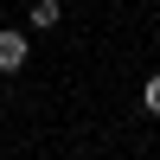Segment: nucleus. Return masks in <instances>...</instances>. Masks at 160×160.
<instances>
[{
  "label": "nucleus",
  "mask_w": 160,
  "mask_h": 160,
  "mask_svg": "<svg viewBox=\"0 0 160 160\" xmlns=\"http://www.w3.org/2000/svg\"><path fill=\"white\" fill-rule=\"evenodd\" d=\"M26 58H32V45H26V32H13V26H0V71H26Z\"/></svg>",
  "instance_id": "obj_1"
},
{
  "label": "nucleus",
  "mask_w": 160,
  "mask_h": 160,
  "mask_svg": "<svg viewBox=\"0 0 160 160\" xmlns=\"http://www.w3.org/2000/svg\"><path fill=\"white\" fill-rule=\"evenodd\" d=\"M58 19H64V7H58V0H32V13H26V26H32V32H51Z\"/></svg>",
  "instance_id": "obj_2"
},
{
  "label": "nucleus",
  "mask_w": 160,
  "mask_h": 160,
  "mask_svg": "<svg viewBox=\"0 0 160 160\" xmlns=\"http://www.w3.org/2000/svg\"><path fill=\"white\" fill-rule=\"evenodd\" d=\"M141 102H148V115H160V71L148 77V83H141Z\"/></svg>",
  "instance_id": "obj_3"
}]
</instances>
